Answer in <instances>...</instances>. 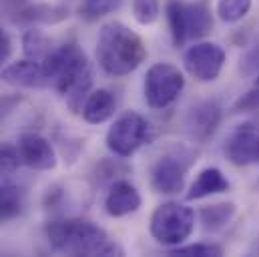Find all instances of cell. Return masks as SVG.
<instances>
[{
    "instance_id": "15",
    "label": "cell",
    "mask_w": 259,
    "mask_h": 257,
    "mask_svg": "<svg viewBox=\"0 0 259 257\" xmlns=\"http://www.w3.org/2000/svg\"><path fill=\"white\" fill-rule=\"evenodd\" d=\"M221 121V109L217 103H201L195 109H191L189 117H187V127L189 133L197 139H207L215 133V128Z\"/></svg>"
},
{
    "instance_id": "24",
    "label": "cell",
    "mask_w": 259,
    "mask_h": 257,
    "mask_svg": "<svg viewBox=\"0 0 259 257\" xmlns=\"http://www.w3.org/2000/svg\"><path fill=\"white\" fill-rule=\"evenodd\" d=\"M223 253V249L219 245L213 243H193V245H177L171 255H183V257H217Z\"/></svg>"
},
{
    "instance_id": "1",
    "label": "cell",
    "mask_w": 259,
    "mask_h": 257,
    "mask_svg": "<svg viewBox=\"0 0 259 257\" xmlns=\"http://www.w3.org/2000/svg\"><path fill=\"white\" fill-rule=\"evenodd\" d=\"M42 64L49 76V84H53L65 99L70 113L80 115L93 84V72L84 51L78 45L68 42L53 49Z\"/></svg>"
},
{
    "instance_id": "25",
    "label": "cell",
    "mask_w": 259,
    "mask_h": 257,
    "mask_svg": "<svg viewBox=\"0 0 259 257\" xmlns=\"http://www.w3.org/2000/svg\"><path fill=\"white\" fill-rule=\"evenodd\" d=\"M20 165V157L16 151V145L0 143V175L14 173Z\"/></svg>"
},
{
    "instance_id": "4",
    "label": "cell",
    "mask_w": 259,
    "mask_h": 257,
    "mask_svg": "<svg viewBox=\"0 0 259 257\" xmlns=\"http://www.w3.org/2000/svg\"><path fill=\"white\" fill-rule=\"evenodd\" d=\"M173 45L179 49L189 40L203 38L213 28V16L205 2L169 0L165 6Z\"/></svg>"
},
{
    "instance_id": "7",
    "label": "cell",
    "mask_w": 259,
    "mask_h": 257,
    "mask_svg": "<svg viewBox=\"0 0 259 257\" xmlns=\"http://www.w3.org/2000/svg\"><path fill=\"white\" fill-rule=\"evenodd\" d=\"M145 101L151 109L171 107L185 89L183 72L171 63H155L145 74Z\"/></svg>"
},
{
    "instance_id": "13",
    "label": "cell",
    "mask_w": 259,
    "mask_h": 257,
    "mask_svg": "<svg viewBox=\"0 0 259 257\" xmlns=\"http://www.w3.org/2000/svg\"><path fill=\"white\" fill-rule=\"evenodd\" d=\"M143 199L129 181H115L105 197V211L111 217H125L141 207Z\"/></svg>"
},
{
    "instance_id": "12",
    "label": "cell",
    "mask_w": 259,
    "mask_h": 257,
    "mask_svg": "<svg viewBox=\"0 0 259 257\" xmlns=\"http://www.w3.org/2000/svg\"><path fill=\"white\" fill-rule=\"evenodd\" d=\"M0 78L12 87H26V89H38V87L49 84L45 64L28 57L4 66L0 72Z\"/></svg>"
},
{
    "instance_id": "28",
    "label": "cell",
    "mask_w": 259,
    "mask_h": 257,
    "mask_svg": "<svg viewBox=\"0 0 259 257\" xmlns=\"http://www.w3.org/2000/svg\"><path fill=\"white\" fill-rule=\"evenodd\" d=\"M257 82H259V78H257Z\"/></svg>"
},
{
    "instance_id": "21",
    "label": "cell",
    "mask_w": 259,
    "mask_h": 257,
    "mask_svg": "<svg viewBox=\"0 0 259 257\" xmlns=\"http://www.w3.org/2000/svg\"><path fill=\"white\" fill-rule=\"evenodd\" d=\"M251 10V0H219L217 2V14L223 22L233 24L247 16Z\"/></svg>"
},
{
    "instance_id": "22",
    "label": "cell",
    "mask_w": 259,
    "mask_h": 257,
    "mask_svg": "<svg viewBox=\"0 0 259 257\" xmlns=\"http://www.w3.org/2000/svg\"><path fill=\"white\" fill-rule=\"evenodd\" d=\"M123 0H82L80 2V16L87 20H99L121 6Z\"/></svg>"
},
{
    "instance_id": "2",
    "label": "cell",
    "mask_w": 259,
    "mask_h": 257,
    "mask_svg": "<svg viewBox=\"0 0 259 257\" xmlns=\"http://www.w3.org/2000/svg\"><path fill=\"white\" fill-rule=\"evenodd\" d=\"M47 239L55 251L68 255H123L107 231L87 219H55L47 223Z\"/></svg>"
},
{
    "instance_id": "3",
    "label": "cell",
    "mask_w": 259,
    "mask_h": 257,
    "mask_svg": "<svg viewBox=\"0 0 259 257\" xmlns=\"http://www.w3.org/2000/svg\"><path fill=\"white\" fill-rule=\"evenodd\" d=\"M147 59L143 38L119 20H109L101 26L97 38V61L111 76H127Z\"/></svg>"
},
{
    "instance_id": "16",
    "label": "cell",
    "mask_w": 259,
    "mask_h": 257,
    "mask_svg": "<svg viewBox=\"0 0 259 257\" xmlns=\"http://www.w3.org/2000/svg\"><path fill=\"white\" fill-rule=\"evenodd\" d=\"M227 189H229V181H227V177L221 173V169H217V167H207V169H203V171L197 175L193 185L189 187L187 199H189V201H195V199H203V197H209V195L225 193Z\"/></svg>"
},
{
    "instance_id": "8",
    "label": "cell",
    "mask_w": 259,
    "mask_h": 257,
    "mask_svg": "<svg viewBox=\"0 0 259 257\" xmlns=\"http://www.w3.org/2000/svg\"><path fill=\"white\" fill-rule=\"evenodd\" d=\"M197 153L187 147H177L169 153H165L151 171V183L159 193H173L183 191L185 187V175L187 169L193 165Z\"/></svg>"
},
{
    "instance_id": "5",
    "label": "cell",
    "mask_w": 259,
    "mask_h": 257,
    "mask_svg": "<svg viewBox=\"0 0 259 257\" xmlns=\"http://www.w3.org/2000/svg\"><path fill=\"white\" fill-rule=\"evenodd\" d=\"M149 229L157 243L167 247H177L183 241H187L193 233L195 211L177 201L163 203L153 211Z\"/></svg>"
},
{
    "instance_id": "26",
    "label": "cell",
    "mask_w": 259,
    "mask_h": 257,
    "mask_svg": "<svg viewBox=\"0 0 259 257\" xmlns=\"http://www.w3.org/2000/svg\"><path fill=\"white\" fill-rule=\"evenodd\" d=\"M241 70L247 72V74L259 72V47L253 49L251 53H247V57L241 61Z\"/></svg>"
},
{
    "instance_id": "6",
    "label": "cell",
    "mask_w": 259,
    "mask_h": 257,
    "mask_svg": "<svg viewBox=\"0 0 259 257\" xmlns=\"http://www.w3.org/2000/svg\"><path fill=\"white\" fill-rule=\"evenodd\" d=\"M153 139L151 123L137 111L123 113L107 131V149L117 157H131Z\"/></svg>"
},
{
    "instance_id": "20",
    "label": "cell",
    "mask_w": 259,
    "mask_h": 257,
    "mask_svg": "<svg viewBox=\"0 0 259 257\" xmlns=\"http://www.w3.org/2000/svg\"><path fill=\"white\" fill-rule=\"evenodd\" d=\"M22 45H24L26 57H28V59H34V61H40V63H42V61L51 55V51H53L49 38H47L45 34H40L38 30H28V32L24 34Z\"/></svg>"
},
{
    "instance_id": "11",
    "label": "cell",
    "mask_w": 259,
    "mask_h": 257,
    "mask_svg": "<svg viewBox=\"0 0 259 257\" xmlns=\"http://www.w3.org/2000/svg\"><path fill=\"white\" fill-rule=\"evenodd\" d=\"M20 163L36 171H51L57 167V153L49 139L38 133H22L16 141Z\"/></svg>"
},
{
    "instance_id": "14",
    "label": "cell",
    "mask_w": 259,
    "mask_h": 257,
    "mask_svg": "<svg viewBox=\"0 0 259 257\" xmlns=\"http://www.w3.org/2000/svg\"><path fill=\"white\" fill-rule=\"evenodd\" d=\"M117 111V99L111 91L107 89H99V91H93L89 93L84 105H82V119L91 125H99V123H105L109 121Z\"/></svg>"
},
{
    "instance_id": "27",
    "label": "cell",
    "mask_w": 259,
    "mask_h": 257,
    "mask_svg": "<svg viewBox=\"0 0 259 257\" xmlns=\"http://www.w3.org/2000/svg\"><path fill=\"white\" fill-rule=\"evenodd\" d=\"M12 53V42H10V36L6 34V30L0 26V66L8 61Z\"/></svg>"
},
{
    "instance_id": "10",
    "label": "cell",
    "mask_w": 259,
    "mask_h": 257,
    "mask_svg": "<svg viewBox=\"0 0 259 257\" xmlns=\"http://www.w3.org/2000/svg\"><path fill=\"white\" fill-rule=\"evenodd\" d=\"M225 155L237 167L259 163V123H243L233 128L225 143Z\"/></svg>"
},
{
    "instance_id": "17",
    "label": "cell",
    "mask_w": 259,
    "mask_h": 257,
    "mask_svg": "<svg viewBox=\"0 0 259 257\" xmlns=\"http://www.w3.org/2000/svg\"><path fill=\"white\" fill-rule=\"evenodd\" d=\"M24 209V191L10 181L0 183V225L16 219Z\"/></svg>"
},
{
    "instance_id": "18",
    "label": "cell",
    "mask_w": 259,
    "mask_h": 257,
    "mask_svg": "<svg viewBox=\"0 0 259 257\" xmlns=\"http://www.w3.org/2000/svg\"><path fill=\"white\" fill-rule=\"evenodd\" d=\"M66 16H68V10L59 4H34V6H26L18 12L20 20L40 22V24H57V22L65 20Z\"/></svg>"
},
{
    "instance_id": "19",
    "label": "cell",
    "mask_w": 259,
    "mask_h": 257,
    "mask_svg": "<svg viewBox=\"0 0 259 257\" xmlns=\"http://www.w3.org/2000/svg\"><path fill=\"white\" fill-rule=\"evenodd\" d=\"M235 215V205L233 203H215L207 205L201 209V221L207 231H217L225 227Z\"/></svg>"
},
{
    "instance_id": "9",
    "label": "cell",
    "mask_w": 259,
    "mask_h": 257,
    "mask_svg": "<svg viewBox=\"0 0 259 257\" xmlns=\"http://www.w3.org/2000/svg\"><path fill=\"white\" fill-rule=\"evenodd\" d=\"M183 64L195 80L211 82L225 66V51L215 42H195L185 51Z\"/></svg>"
},
{
    "instance_id": "23",
    "label": "cell",
    "mask_w": 259,
    "mask_h": 257,
    "mask_svg": "<svg viewBox=\"0 0 259 257\" xmlns=\"http://www.w3.org/2000/svg\"><path fill=\"white\" fill-rule=\"evenodd\" d=\"M133 12H135V20L143 26L153 24L159 18L161 6L159 0H135L133 2Z\"/></svg>"
}]
</instances>
